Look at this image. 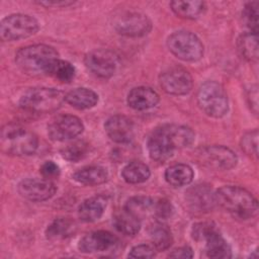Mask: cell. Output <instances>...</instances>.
I'll return each instance as SVG.
<instances>
[{
  "instance_id": "cell-17",
  "label": "cell",
  "mask_w": 259,
  "mask_h": 259,
  "mask_svg": "<svg viewBox=\"0 0 259 259\" xmlns=\"http://www.w3.org/2000/svg\"><path fill=\"white\" fill-rule=\"evenodd\" d=\"M118 239L107 231H94L85 235L79 242L78 248L82 253L109 251L116 247Z\"/></svg>"
},
{
  "instance_id": "cell-9",
  "label": "cell",
  "mask_w": 259,
  "mask_h": 259,
  "mask_svg": "<svg viewBox=\"0 0 259 259\" xmlns=\"http://www.w3.org/2000/svg\"><path fill=\"white\" fill-rule=\"evenodd\" d=\"M37 30V20L28 14H10L4 17L0 23V37L3 41L26 38L33 35Z\"/></svg>"
},
{
  "instance_id": "cell-29",
  "label": "cell",
  "mask_w": 259,
  "mask_h": 259,
  "mask_svg": "<svg viewBox=\"0 0 259 259\" xmlns=\"http://www.w3.org/2000/svg\"><path fill=\"white\" fill-rule=\"evenodd\" d=\"M149 235L153 246L159 251L168 249L173 242L170 229L161 223H156L151 226L149 229Z\"/></svg>"
},
{
  "instance_id": "cell-28",
  "label": "cell",
  "mask_w": 259,
  "mask_h": 259,
  "mask_svg": "<svg viewBox=\"0 0 259 259\" xmlns=\"http://www.w3.org/2000/svg\"><path fill=\"white\" fill-rule=\"evenodd\" d=\"M75 229V223L69 218H58L48 226L46 236L50 240H61L72 236Z\"/></svg>"
},
{
  "instance_id": "cell-18",
  "label": "cell",
  "mask_w": 259,
  "mask_h": 259,
  "mask_svg": "<svg viewBox=\"0 0 259 259\" xmlns=\"http://www.w3.org/2000/svg\"><path fill=\"white\" fill-rule=\"evenodd\" d=\"M104 128L110 140L118 144H127L134 138V122L122 114L110 116L105 121Z\"/></svg>"
},
{
  "instance_id": "cell-3",
  "label": "cell",
  "mask_w": 259,
  "mask_h": 259,
  "mask_svg": "<svg viewBox=\"0 0 259 259\" xmlns=\"http://www.w3.org/2000/svg\"><path fill=\"white\" fill-rule=\"evenodd\" d=\"M58 59V52L53 47L44 44L21 48L15 54L17 67L29 76L49 75L52 66Z\"/></svg>"
},
{
  "instance_id": "cell-31",
  "label": "cell",
  "mask_w": 259,
  "mask_h": 259,
  "mask_svg": "<svg viewBox=\"0 0 259 259\" xmlns=\"http://www.w3.org/2000/svg\"><path fill=\"white\" fill-rule=\"evenodd\" d=\"M49 75L60 82L69 83L75 77V68L71 63L58 59L52 66Z\"/></svg>"
},
{
  "instance_id": "cell-40",
  "label": "cell",
  "mask_w": 259,
  "mask_h": 259,
  "mask_svg": "<svg viewBox=\"0 0 259 259\" xmlns=\"http://www.w3.org/2000/svg\"><path fill=\"white\" fill-rule=\"evenodd\" d=\"M39 5L46 6V7H50V6H54V7H63V6H69L74 4L73 1H39L37 2Z\"/></svg>"
},
{
  "instance_id": "cell-20",
  "label": "cell",
  "mask_w": 259,
  "mask_h": 259,
  "mask_svg": "<svg viewBox=\"0 0 259 259\" xmlns=\"http://www.w3.org/2000/svg\"><path fill=\"white\" fill-rule=\"evenodd\" d=\"M107 205V198L103 195H96L85 199L78 208V215L81 221L92 223L99 220Z\"/></svg>"
},
{
  "instance_id": "cell-34",
  "label": "cell",
  "mask_w": 259,
  "mask_h": 259,
  "mask_svg": "<svg viewBox=\"0 0 259 259\" xmlns=\"http://www.w3.org/2000/svg\"><path fill=\"white\" fill-rule=\"evenodd\" d=\"M241 148L249 156H258V131L254 130L246 133L241 139Z\"/></svg>"
},
{
  "instance_id": "cell-30",
  "label": "cell",
  "mask_w": 259,
  "mask_h": 259,
  "mask_svg": "<svg viewBox=\"0 0 259 259\" xmlns=\"http://www.w3.org/2000/svg\"><path fill=\"white\" fill-rule=\"evenodd\" d=\"M238 50L242 57L249 62H257L258 60V36L254 32L243 33L237 41Z\"/></svg>"
},
{
  "instance_id": "cell-7",
  "label": "cell",
  "mask_w": 259,
  "mask_h": 259,
  "mask_svg": "<svg viewBox=\"0 0 259 259\" xmlns=\"http://www.w3.org/2000/svg\"><path fill=\"white\" fill-rule=\"evenodd\" d=\"M192 237L198 242H204L205 253L209 258H230L232 250L212 223L202 222L192 228Z\"/></svg>"
},
{
  "instance_id": "cell-33",
  "label": "cell",
  "mask_w": 259,
  "mask_h": 259,
  "mask_svg": "<svg viewBox=\"0 0 259 259\" xmlns=\"http://www.w3.org/2000/svg\"><path fill=\"white\" fill-rule=\"evenodd\" d=\"M258 1L248 2L243 10V19L251 32H258Z\"/></svg>"
},
{
  "instance_id": "cell-1",
  "label": "cell",
  "mask_w": 259,
  "mask_h": 259,
  "mask_svg": "<svg viewBox=\"0 0 259 259\" xmlns=\"http://www.w3.org/2000/svg\"><path fill=\"white\" fill-rule=\"evenodd\" d=\"M194 141L193 131L186 125L165 123L156 127L147 141L151 159L165 162L170 159L175 150L188 147Z\"/></svg>"
},
{
  "instance_id": "cell-23",
  "label": "cell",
  "mask_w": 259,
  "mask_h": 259,
  "mask_svg": "<svg viewBox=\"0 0 259 259\" xmlns=\"http://www.w3.org/2000/svg\"><path fill=\"white\" fill-rule=\"evenodd\" d=\"M165 180L174 187H181L191 183L194 173L192 168L186 164H175L165 171Z\"/></svg>"
},
{
  "instance_id": "cell-26",
  "label": "cell",
  "mask_w": 259,
  "mask_h": 259,
  "mask_svg": "<svg viewBox=\"0 0 259 259\" xmlns=\"http://www.w3.org/2000/svg\"><path fill=\"white\" fill-rule=\"evenodd\" d=\"M149 167L141 161H132L126 164L122 171L121 176L123 180L130 184H139L147 181L150 177Z\"/></svg>"
},
{
  "instance_id": "cell-36",
  "label": "cell",
  "mask_w": 259,
  "mask_h": 259,
  "mask_svg": "<svg viewBox=\"0 0 259 259\" xmlns=\"http://www.w3.org/2000/svg\"><path fill=\"white\" fill-rule=\"evenodd\" d=\"M155 247L148 244H141L133 247L128 253L131 258H153L155 256Z\"/></svg>"
},
{
  "instance_id": "cell-15",
  "label": "cell",
  "mask_w": 259,
  "mask_h": 259,
  "mask_svg": "<svg viewBox=\"0 0 259 259\" xmlns=\"http://www.w3.org/2000/svg\"><path fill=\"white\" fill-rule=\"evenodd\" d=\"M17 190L30 201H44L55 195L57 187L47 178H26L18 184Z\"/></svg>"
},
{
  "instance_id": "cell-13",
  "label": "cell",
  "mask_w": 259,
  "mask_h": 259,
  "mask_svg": "<svg viewBox=\"0 0 259 259\" xmlns=\"http://www.w3.org/2000/svg\"><path fill=\"white\" fill-rule=\"evenodd\" d=\"M85 66L95 76L103 79L112 77L117 67V57L108 50L91 51L85 57Z\"/></svg>"
},
{
  "instance_id": "cell-39",
  "label": "cell",
  "mask_w": 259,
  "mask_h": 259,
  "mask_svg": "<svg viewBox=\"0 0 259 259\" xmlns=\"http://www.w3.org/2000/svg\"><path fill=\"white\" fill-rule=\"evenodd\" d=\"M169 257L171 258H182V259H187V258H192L193 257V252L192 249L188 246H183L174 249L170 254Z\"/></svg>"
},
{
  "instance_id": "cell-4",
  "label": "cell",
  "mask_w": 259,
  "mask_h": 259,
  "mask_svg": "<svg viewBox=\"0 0 259 259\" xmlns=\"http://www.w3.org/2000/svg\"><path fill=\"white\" fill-rule=\"evenodd\" d=\"M0 141L2 152L11 156H29L38 147L37 137L31 131L15 123L2 127Z\"/></svg>"
},
{
  "instance_id": "cell-27",
  "label": "cell",
  "mask_w": 259,
  "mask_h": 259,
  "mask_svg": "<svg viewBox=\"0 0 259 259\" xmlns=\"http://www.w3.org/2000/svg\"><path fill=\"white\" fill-rule=\"evenodd\" d=\"M154 200L149 196H133L124 204V209L142 220L151 213H154Z\"/></svg>"
},
{
  "instance_id": "cell-16",
  "label": "cell",
  "mask_w": 259,
  "mask_h": 259,
  "mask_svg": "<svg viewBox=\"0 0 259 259\" xmlns=\"http://www.w3.org/2000/svg\"><path fill=\"white\" fill-rule=\"evenodd\" d=\"M185 200L192 211L207 212L215 204L214 192L207 184H196L185 192Z\"/></svg>"
},
{
  "instance_id": "cell-35",
  "label": "cell",
  "mask_w": 259,
  "mask_h": 259,
  "mask_svg": "<svg viewBox=\"0 0 259 259\" xmlns=\"http://www.w3.org/2000/svg\"><path fill=\"white\" fill-rule=\"evenodd\" d=\"M174 208L172 203L168 199H159L154 204V213L157 218L162 220H167L172 217Z\"/></svg>"
},
{
  "instance_id": "cell-8",
  "label": "cell",
  "mask_w": 259,
  "mask_h": 259,
  "mask_svg": "<svg viewBox=\"0 0 259 259\" xmlns=\"http://www.w3.org/2000/svg\"><path fill=\"white\" fill-rule=\"evenodd\" d=\"M169 51L178 59L186 62H195L203 56V45L191 31L178 30L167 38Z\"/></svg>"
},
{
  "instance_id": "cell-22",
  "label": "cell",
  "mask_w": 259,
  "mask_h": 259,
  "mask_svg": "<svg viewBox=\"0 0 259 259\" xmlns=\"http://www.w3.org/2000/svg\"><path fill=\"white\" fill-rule=\"evenodd\" d=\"M74 180L83 185H99L106 182L107 170L101 166H87L79 169L73 174Z\"/></svg>"
},
{
  "instance_id": "cell-25",
  "label": "cell",
  "mask_w": 259,
  "mask_h": 259,
  "mask_svg": "<svg viewBox=\"0 0 259 259\" xmlns=\"http://www.w3.org/2000/svg\"><path fill=\"white\" fill-rule=\"evenodd\" d=\"M173 12L181 18L196 19L205 10L203 1H172L170 3Z\"/></svg>"
},
{
  "instance_id": "cell-5",
  "label": "cell",
  "mask_w": 259,
  "mask_h": 259,
  "mask_svg": "<svg viewBox=\"0 0 259 259\" xmlns=\"http://www.w3.org/2000/svg\"><path fill=\"white\" fill-rule=\"evenodd\" d=\"M65 101V94L49 87L30 88L19 99V106L32 113H50L58 110Z\"/></svg>"
},
{
  "instance_id": "cell-12",
  "label": "cell",
  "mask_w": 259,
  "mask_h": 259,
  "mask_svg": "<svg viewBox=\"0 0 259 259\" xmlns=\"http://www.w3.org/2000/svg\"><path fill=\"white\" fill-rule=\"evenodd\" d=\"M114 28L121 35L139 37L151 31L152 22L147 15L141 12H124L116 18Z\"/></svg>"
},
{
  "instance_id": "cell-38",
  "label": "cell",
  "mask_w": 259,
  "mask_h": 259,
  "mask_svg": "<svg viewBox=\"0 0 259 259\" xmlns=\"http://www.w3.org/2000/svg\"><path fill=\"white\" fill-rule=\"evenodd\" d=\"M247 99L252 107V111L257 114L258 112V91H257V86L253 85L248 89L247 91Z\"/></svg>"
},
{
  "instance_id": "cell-32",
  "label": "cell",
  "mask_w": 259,
  "mask_h": 259,
  "mask_svg": "<svg viewBox=\"0 0 259 259\" xmlns=\"http://www.w3.org/2000/svg\"><path fill=\"white\" fill-rule=\"evenodd\" d=\"M89 152V145L84 141H77L64 147L61 151L62 157L71 162H78L84 159Z\"/></svg>"
},
{
  "instance_id": "cell-2",
  "label": "cell",
  "mask_w": 259,
  "mask_h": 259,
  "mask_svg": "<svg viewBox=\"0 0 259 259\" xmlns=\"http://www.w3.org/2000/svg\"><path fill=\"white\" fill-rule=\"evenodd\" d=\"M215 203L235 219L247 221L258 212V201L248 190L235 185H225L214 192Z\"/></svg>"
},
{
  "instance_id": "cell-24",
  "label": "cell",
  "mask_w": 259,
  "mask_h": 259,
  "mask_svg": "<svg viewBox=\"0 0 259 259\" xmlns=\"http://www.w3.org/2000/svg\"><path fill=\"white\" fill-rule=\"evenodd\" d=\"M113 226L119 233L126 236H134L141 229V220L123 208L113 215Z\"/></svg>"
},
{
  "instance_id": "cell-11",
  "label": "cell",
  "mask_w": 259,
  "mask_h": 259,
  "mask_svg": "<svg viewBox=\"0 0 259 259\" xmlns=\"http://www.w3.org/2000/svg\"><path fill=\"white\" fill-rule=\"evenodd\" d=\"M198 160L204 166L215 170H230L237 164V155L228 147L213 145L198 152Z\"/></svg>"
},
{
  "instance_id": "cell-19",
  "label": "cell",
  "mask_w": 259,
  "mask_h": 259,
  "mask_svg": "<svg viewBox=\"0 0 259 259\" xmlns=\"http://www.w3.org/2000/svg\"><path fill=\"white\" fill-rule=\"evenodd\" d=\"M130 107L136 110H147L157 105L159 102L158 93L147 86H139L133 88L126 98Z\"/></svg>"
},
{
  "instance_id": "cell-10",
  "label": "cell",
  "mask_w": 259,
  "mask_h": 259,
  "mask_svg": "<svg viewBox=\"0 0 259 259\" xmlns=\"http://www.w3.org/2000/svg\"><path fill=\"white\" fill-rule=\"evenodd\" d=\"M162 89L171 95H185L192 89L191 75L182 67H170L163 71L159 77Z\"/></svg>"
},
{
  "instance_id": "cell-37",
  "label": "cell",
  "mask_w": 259,
  "mask_h": 259,
  "mask_svg": "<svg viewBox=\"0 0 259 259\" xmlns=\"http://www.w3.org/2000/svg\"><path fill=\"white\" fill-rule=\"evenodd\" d=\"M40 173L44 178L53 179L60 175V168L59 166L53 161H46L40 167Z\"/></svg>"
},
{
  "instance_id": "cell-6",
  "label": "cell",
  "mask_w": 259,
  "mask_h": 259,
  "mask_svg": "<svg viewBox=\"0 0 259 259\" xmlns=\"http://www.w3.org/2000/svg\"><path fill=\"white\" fill-rule=\"evenodd\" d=\"M197 103L208 116L220 118L229 110L228 95L224 87L215 81H206L197 91Z\"/></svg>"
},
{
  "instance_id": "cell-14",
  "label": "cell",
  "mask_w": 259,
  "mask_h": 259,
  "mask_svg": "<svg viewBox=\"0 0 259 259\" xmlns=\"http://www.w3.org/2000/svg\"><path fill=\"white\" fill-rule=\"evenodd\" d=\"M84 130L82 120L72 114H61L48 125V135L53 141L63 142L76 138Z\"/></svg>"
},
{
  "instance_id": "cell-21",
  "label": "cell",
  "mask_w": 259,
  "mask_h": 259,
  "mask_svg": "<svg viewBox=\"0 0 259 259\" xmlns=\"http://www.w3.org/2000/svg\"><path fill=\"white\" fill-rule=\"evenodd\" d=\"M65 101L77 109H89L98 102V95L89 88L79 87L69 91L65 95Z\"/></svg>"
}]
</instances>
